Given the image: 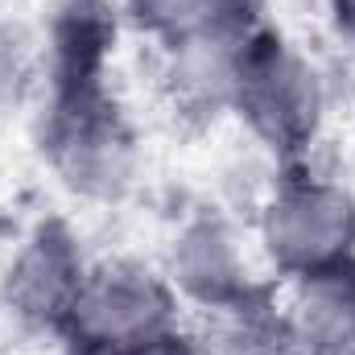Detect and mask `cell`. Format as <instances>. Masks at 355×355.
Wrapping results in <instances>:
<instances>
[{
  "label": "cell",
  "mask_w": 355,
  "mask_h": 355,
  "mask_svg": "<svg viewBox=\"0 0 355 355\" xmlns=\"http://www.w3.org/2000/svg\"><path fill=\"white\" fill-rule=\"evenodd\" d=\"M190 322L162 265L95 257L58 327V355H145Z\"/></svg>",
  "instance_id": "obj_4"
},
{
  "label": "cell",
  "mask_w": 355,
  "mask_h": 355,
  "mask_svg": "<svg viewBox=\"0 0 355 355\" xmlns=\"http://www.w3.org/2000/svg\"><path fill=\"white\" fill-rule=\"evenodd\" d=\"M124 29L153 50H170L194 37L248 33L268 21V0H116Z\"/></svg>",
  "instance_id": "obj_8"
},
{
  "label": "cell",
  "mask_w": 355,
  "mask_h": 355,
  "mask_svg": "<svg viewBox=\"0 0 355 355\" xmlns=\"http://www.w3.org/2000/svg\"><path fill=\"white\" fill-rule=\"evenodd\" d=\"M33 141L42 166L75 202L116 207L137 190L145 141L112 79L83 87H46Z\"/></svg>",
  "instance_id": "obj_2"
},
{
  "label": "cell",
  "mask_w": 355,
  "mask_h": 355,
  "mask_svg": "<svg viewBox=\"0 0 355 355\" xmlns=\"http://www.w3.org/2000/svg\"><path fill=\"white\" fill-rule=\"evenodd\" d=\"M227 120L272 162V170L314 162L331 120L327 71L302 42L265 21L240 46Z\"/></svg>",
  "instance_id": "obj_1"
},
{
  "label": "cell",
  "mask_w": 355,
  "mask_h": 355,
  "mask_svg": "<svg viewBox=\"0 0 355 355\" xmlns=\"http://www.w3.org/2000/svg\"><path fill=\"white\" fill-rule=\"evenodd\" d=\"M120 33L116 0H54L42 29V87L107 83Z\"/></svg>",
  "instance_id": "obj_7"
},
{
  "label": "cell",
  "mask_w": 355,
  "mask_h": 355,
  "mask_svg": "<svg viewBox=\"0 0 355 355\" xmlns=\"http://www.w3.org/2000/svg\"><path fill=\"white\" fill-rule=\"evenodd\" d=\"M95 257H87L79 232L62 219H37L17 248L8 252V261L0 268V306L4 314L25 331V335H42V339H58V327L87 277Z\"/></svg>",
  "instance_id": "obj_6"
},
{
  "label": "cell",
  "mask_w": 355,
  "mask_h": 355,
  "mask_svg": "<svg viewBox=\"0 0 355 355\" xmlns=\"http://www.w3.org/2000/svg\"><path fill=\"white\" fill-rule=\"evenodd\" d=\"M322 17L331 33L355 54V0H322Z\"/></svg>",
  "instance_id": "obj_9"
},
{
  "label": "cell",
  "mask_w": 355,
  "mask_h": 355,
  "mask_svg": "<svg viewBox=\"0 0 355 355\" xmlns=\"http://www.w3.org/2000/svg\"><path fill=\"white\" fill-rule=\"evenodd\" d=\"M252 236L281 289L343 265L355 257V186L318 162L281 166L252 211Z\"/></svg>",
  "instance_id": "obj_3"
},
{
  "label": "cell",
  "mask_w": 355,
  "mask_h": 355,
  "mask_svg": "<svg viewBox=\"0 0 355 355\" xmlns=\"http://www.w3.org/2000/svg\"><path fill=\"white\" fill-rule=\"evenodd\" d=\"M157 265L170 277L186 314L198 322L281 297V281L268 272L252 223H240L223 211H190L174 227Z\"/></svg>",
  "instance_id": "obj_5"
}]
</instances>
